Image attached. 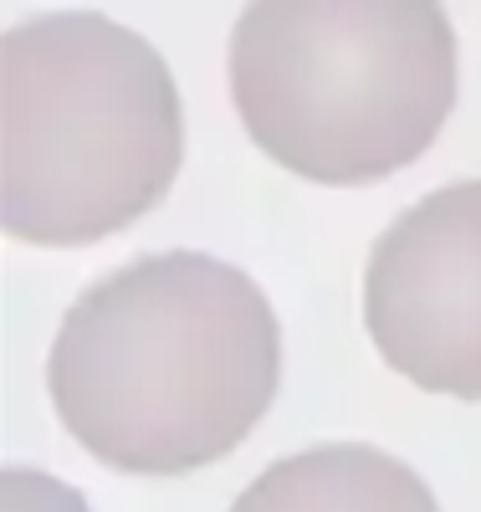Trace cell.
<instances>
[{
  "label": "cell",
  "instance_id": "6da1fadb",
  "mask_svg": "<svg viewBox=\"0 0 481 512\" xmlns=\"http://www.w3.org/2000/svg\"><path fill=\"white\" fill-rule=\"evenodd\" d=\"M282 384V328L205 251L139 256L67 308L47 359L67 436L113 472L180 477L231 456Z\"/></svg>",
  "mask_w": 481,
  "mask_h": 512
},
{
  "label": "cell",
  "instance_id": "7a4b0ae2",
  "mask_svg": "<svg viewBox=\"0 0 481 512\" xmlns=\"http://www.w3.org/2000/svg\"><path fill=\"white\" fill-rule=\"evenodd\" d=\"M231 98L287 175L389 180L456 108L451 16L441 0H251L231 31Z\"/></svg>",
  "mask_w": 481,
  "mask_h": 512
},
{
  "label": "cell",
  "instance_id": "3957f363",
  "mask_svg": "<svg viewBox=\"0 0 481 512\" xmlns=\"http://www.w3.org/2000/svg\"><path fill=\"white\" fill-rule=\"evenodd\" d=\"M6 236L93 246L169 195L185 159L174 72L103 11L6 31Z\"/></svg>",
  "mask_w": 481,
  "mask_h": 512
},
{
  "label": "cell",
  "instance_id": "277c9868",
  "mask_svg": "<svg viewBox=\"0 0 481 512\" xmlns=\"http://www.w3.org/2000/svg\"><path fill=\"white\" fill-rule=\"evenodd\" d=\"M364 323L379 359L410 384L481 400V180L425 195L379 236Z\"/></svg>",
  "mask_w": 481,
  "mask_h": 512
},
{
  "label": "cell",
  "instance_id": "5b68a950",
  "mask_svg": "<svg viewBox=\"0 0 481 512\" xmlns=\"http://www.w3.org/2000/svg\"><path fill=\"white\" fill-rule=\"evenodd\" d=\"M241 507H435V502L389 456L338 446V451H308L292 466L267 472L241 497Z\"/></svg>",
  "mask_w": 481,
  "mask_h": 512
}]
</instances>
